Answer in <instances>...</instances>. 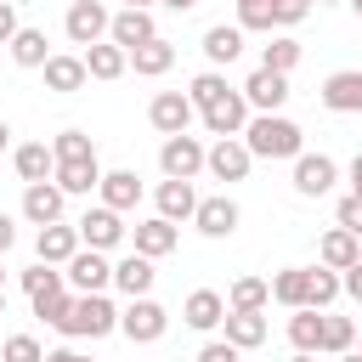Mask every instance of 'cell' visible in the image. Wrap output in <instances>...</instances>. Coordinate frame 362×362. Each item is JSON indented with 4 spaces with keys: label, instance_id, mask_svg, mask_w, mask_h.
Instances as JSON below:
<instances>
[{
    "label": "cell",
    "instance_id": "cell-8",
    "mask_svg": "<svg viewBox=\"0 0 362 362\" xmlns=\"http://www.w3.org/2000/svg\"><path fill=\"white\" fill-rule=\"evenodd\" d=\"M107 23H113V11H107L102 0H74L68 17H62V28H68L74 45H96V40H107Z\"/></svg>",
    "mask_w": 362,
    "mask_h": 362
},
{
    "label": "cell",
    "instance_id": "cell-46",
    "mask_svg": "<svg viewBox=\"0 0 362 362\" xmlns=\"http://www.w3.org/2000/svg\"><path fill=\"white\" fill-rule=\"evenodd\" d=\"M339 294H351V300H362V260L339 272Z\"/></svg>",
    "mask_w": 362,
    "mask_h": 362
},
{
    "label": "cell",
    "instance_id": "cell-55",
    "mask_svg": "<svg viewBox=\"0 0 362 362\" xmlns=\"http://www.w3.org/2000/svg\"><path fill=\"white\" fill-rule=\"evenodd\" d=\"M339 362H362V351H345V356H339Z\"/></svg>",
    "mask_w": 362,
    "mask_h": 362
},
{
    "label": "cell",
    "instance_id": "cell-45",
    "mask_svg": "<svg viewBox=\"0 0 362 362\" xmlns=\"http://www.w3.org/2000/svg\"><path fill=\"white\" fill-rule=\"evenodd\" d=\"M198 362H238V345H226V339H209V345L198 351Z\"/></svg>",
    "mask_w": 362,
    "mask_h": 362
},
{
    "label": "cell",
    "instance_id": "cell-34",
    "mask_svg": "<svg viewBox=\"0 0 362 362\" xmlns=\"http://www.w3.org/2000/svg\"><path fill=\"white\" fill-rule=\"evenodd\" d=\"M28 300H34V317H45L51 328H62L68 311H74V288H68V283H51V288H40V294H28Z\"/></svg>",
    "mask_w": 362,
    "mask_h": 362
},
{
    "label": "cell",
    "instance_id": "cell-36",
    "mask_svg": "<svg viewBox=\"0 0 362 362\" xmlns=\"http://www.w3.org/2000/svg\"><path fill=\"white\" fill-rule=\"evenodd\" d=\"M226 90H232V85H226V74H221V68H204V74L187 85V102H192V113H204V107H215Z\"/></svg>",
    "mask_w": 362,
    "mask_h": 362
},
{
    "label": "cell",
    "instance_id": "cell-7",
    "mask_svg": "<svg viewBox=\"0 0 362 362\" xmlns=\"http://www.w3.org/2000/svg\"><path fill=\"white\" fill-rule=\"evenodd\" d=\"M249 164H255V158H249L243 136H221L215 147H204V170H209L215 181H226V187H232V181H243V175H249Z\"/></svg>",
    "mask_w": 362,
    "mask_h": 362
},
{
    "label": "cell",
    "instance_id": "cell-40",
    "mask_svg": "<svg viewBox=\"0 0 362 362\" xmlns=\"http://www.w3.org/2000/svg\"><path fill=\"white\" fill-rule=\"evenodd\" d=\"M317 334H322V311H294L288 317V345L317 356Z\"/></svg>",
    "mask_w": 362,
    "mask_h": 362
},
{
    "label": "cell",
    "instance_id": "cell-39",
    "mask_svg": "<svg viewBox=\"0 0 362 362\" xmlns=\"http://www.w3.org/2000/svg\"><path fill=\"white\" fill-rule=\"evenodd\" d=\"M51 158H57V164H85V158H96V147H90L85 130H62V136L51 141Z\"/></svg>",
    "mask_w": 362,
    "mask_h": 362
},
{
    "label": "cell",
    "instance_id": "cell-11",
    "mask_svg": "<svg viewBox=\"0 0 362 362\" xmlns=\"http://www.w3.org/2000/svg\"><path fill=\"white\" fill-rule=\"evenodd\" d=\"M334 181H339V164H334L328 153H300V158H294V192H300V198H322Z\"/></svg>",
    "mask_w": 362,
    "mask_h": 362
},
{
    "label": "cell",
    "instance_id": "cell-53",
    "mask_svg": "<svg viewBox=\"0 0 362 362\" xmlns=\"http://www.w3.org/2000/svg\"><path fill=\"white\" fill-rule=\"evenodd\" d=\"M288 362H317V356H311V351H294V356H288Z\"/></svg>",
    "mask_w": 362,
    "mask_h": 362
},
{
    "label": "cell",
    "instance_id": "cell-29",
    "mask_svg": "<svg viewBox=\"0 0 362 362\" xmlns=\"http://www.w3.org/2000/svg\"><path fill=\"white\" fill-rule=\"evenodd\" d=\"M221 328H226V345H238V351L266 345V317H260V311H226Z\"/></svg>",
    "mask_w": 362,
    "mask_h": 362
},
{
    "label": "cell",
    "instance_id": "cell-22",
    "mask_svg": "<svg viewBox=\"0 0 362 362\" xmlns=\"http://www.w3.org/2000/svg\"><path fill=\"white\" fill-rule=\"evenodd\" d=\"M221 317H226V294H215V288H192V294H187V305H181V322H187V328H198V334L221 328Z\"/></svg>",
    "mask_w": 362,
    "mask_h": 362
},
{
    "label": "cell",
    "instance_id": "cell-12",
    "mask_svg": "<svg viewBox=\"0 0 362 362\" xmlns=\"http://www.w3.org/2000/svg\"><path fill=\"white\" fill-rule=\"evenodd\" d=\"M204 119V130L221 141V136H243V124H249V102H243V90H226L215 107H204L198 113Z\"/></svg>",
    "mask_w": 362,
    "mask_h": 362
},
{
    "label": "cell",
    "instance_id": "cell-35",
    "mask_svg": "<svg viewBox=\"0 0 362 362\" xmlns=\"http://www.w3.org/2000/svg\"><path fill=\"white\" fill-rule=\"evenodd\" d=\"M300 51H305L300 40L277 34L272 45H260V68H266V74H283V79H288V74H294V62H300Z\"/></svg>",
    "mask_w": 362,
    "mask_h": 362
},
{
    "label": "cell",
    "instance_id": "cell-33",
    "mask_svg": "<svg viewBox=\"0 0 362 362\" xmlns=\"http://www.w3.org/2000/svg\"><path fill=\"white\" fill-rule=\"evenodd\" d=\"M6 51H11V62H17V68H45V57H51V45H45V28H17Z\"/></svg>",
    "mask_w": 362,
    "mask_h": 362
},
{
    "label": "cell",
    "instance_id": "cell-42",
    "mask_svg": "<svg viewBox=\"0 0 362 362\" xmlns=\"http://www.w3.org/2000/svg\"><path fill=\"white\" fill-rule=\"evenodd\" d=\"M0 362H45V351H40L34 334H11V339L0 345Z\"/></svg>",
    "mask_w": 362,
    "mask_h": 362
},
{
    "label": "cell",
    "instance_id": "cell-6",
    "mask_svg": "<svg viewBox=\"0 0 362 362\" xmlns=\"http://www.w3.org/2000/svg\"><path fill=\"white\" fill-rule=\"evenodd\" d=\"M158 170H164V181H192V175L204 170V141H198V136H164Z\"/></svg>",
    "mask_w": 362,
    "mask_h": 362
},
{
    "label": "cell",
    "instance_id": "cell-15",
    "mask_svg": "<svg viewBox=\"0 0 362 362\" xmlns=\"http://www.w3.org/2000/svg\"><path fill=\"white\" fill-rule=\"evenodd\" d=\"M158 28H153V11H136V6H119L113 11V23H107V40L119 45V51H136V45H147Z\"/></svg>",
    "mask_w": 362,
    "mask_h": 362
},
{
    "label": "cell",
    "instance_id": "cell-43",
    "mask_svg": "<svg viewBox=\"0 0 362 362\" xmlns=\"http://www.w3.org/2000/svg\"><path fill=\"white\" fill-rule=\"evenodd\" d=\"M311 17V0H272V28H294Z\"/></svg>",
    "mask_w": 362,
    "mask_h": 362
},
{
    "label": "cell",
    "instance_id": "cell-28",
    "mask_svg": "<svg viewBox=\"0 0 362 362\" xmlns=\"http://www.w3.org/2000/svg\"><path fill=\"white\" fill-rule=\"evenodd\" d=\"M11 164H17L23 187H34V181H51V175H57V158H51V147H45V141H23V147L11 153Z\"/></svg>",
    "mask_w": 362,
    "mask_h": 362
},
{
    "label": "cell",
    "instance_id": "cell-9",
    "mask_svg": "<svg viewBox=\"0 0 362 362\" xmlns=\"http://www.w3.org/2000/svg\"><path fill=\"white\" fill-rule=\"evenodd\" d=\"M147 119H153V130H158V136H187V124H192L198 113H192L187 90H158V96L147 102Z\"/></svg>",
    "mask_w": 362,
    "mask_h": 362
},
{
    "label": "cell",
    "instance_id": "cell-10",
    "mask_svg": "<svg viewBox=\"0 0 362 362\" xmlns=\"http://www.w3.org/2000/svg\"><path fill=\"white\" fill-rule=\"evenodd\" d=\"M238 90H243L249 113H283V102H288V79L283 74H266V68H255Z\"/></svg>",
    "mask_w": 362,
    "mask_h": 362
},
{
    "label": "cell",
    "instance_id": "cell-23",
    "mask_svg": "<svg viewBox=\"0 0 362 362\" xmlns=\"http://www.w3.org/2000/svg\"><path fill=\"white\" fill-rule=\"evenodd\" d=\"M96 192H102V204L119 209V215L141 204V181H136V170H102V187H96Z\"/></svg>",
    "mask_w": 362,
    "mask_h": 362
},
{
    "label": "cell",
    "instance_id": "cell-19",
    "mask_svg": "<svg viewBox=\"0 0 362 362\" xmlns=\"http://www.w3.org/2000/svg\"><path fill=\"white\" fill-rule=\"evenodd\" d=\"M23 221H34V226L62 221V187H57V181H34V187H23Z\"/></svg>",
    "mask_w": 362,
    "mask_h": 362
},
{
    "label": "cell",
    "instance_id": "cell-30",
    "mask_svg": "<svg viewBox=\"0 0 362 362\" xmlns=\"http://www.w3.org/2000/svg\"><path fill=\"white\" fill-rule=\"evenodd\" d=\"M57 187H62V198L74 192V198H85V192H96L102 187V164L96 158H85V164H57V175H51Z\"/></svg>",
    "mask_w": 362,
    "mask_h": 362
},
{
    "label": "cell",
    "instance_id": "cell-17",
    "mask_svg": "<svg viewBox=\"0 0 362 362\" xmlns=\"http://www.w3.org/2000/svg\"><path fill=\"white\" fill-rule=\"evenodd\" d=\"M34 255H40L45 266H68V260L79 255V232H74L68 221H51V226H40V238H34Z\"/></svg>",
    "mask_w": 362,
    "mask_h": 362
},
{
    "label": "cell",
    "instance_id": "cell-48",
    "mask_svg": "<svg viewBox=\"0 0 362 362\" xmlns=\"http://www.w3.org/2000/svg\"><path fill=\"white\" fill-rule=\"evenodd\" d=\"M11 243H17V221H11V215H6V209H0V255H6V249H11Z\"/></svg>",
    "mask_w": 362,
    "mask_h": 362
},
{
    "label": "cell",
    "instance_id": "cell-24",
    "mask_svg": "<svg viewBox=\"0 0 362 362\" xmlns=\"http://www.w3.org/2000/svg\"><path fill=\"white\" fill-rule=\"evenodd\" d=\"M153 204H158V215L175 226V221H192V209H198V192H192V181H158Z\"/></svg>",
    "mask_w": 362,
    "mask_h": 362
},
{
    "label": "cell",
    "instance_id": "cell-44",
    "mask_svg": "<svg viewBox=\"0 0 362 362\" xmlns=\"http://www.w3.org/2000/svg\"><path fill=\"white\" fill-rule=\"evenodd\" d=\"M334 226H345L351 238H362V198H351V192H345V198H339V209H334Z\"/></svg>",
    "mask_w": 362,
    "mask_h": 362
},
{
    "label": "cell",
    "instance_id": "cell-3",
    "mask_svg": "<svg viewBox=\"0 0 362 362\" xmlns=\"http://www.w3.org/2000/svg\"><path fill=\"white\" fill-rule=\"evenodd\" d=\"M74 232H79V249H119L124 238H130V226H124V215L119 209H107V204H96V209H85L79 221H74Z\"/></svg>",
    "mask_w": 362,
    "mask_h": 362
},
{
    "label": "cell",
    "instance_id": "cell-58",
    "mask_svg": "<svg viewBox=\"0 0 362 362\" xmlns=\"http://www.w3.org/2000/svg\"><path fill=\"white\" fill-rule=\"evenodd\" d=\"M0 288H6V266H0Z\"/></svg>",
    "mask_w": 362,
    "mask_h": 362
},
{
    "label": "cell",
    "instance_id": "cell-57",
    "mask_svg": "<svg viewBox=\"0 0 362 362\" xmlns=\"http://www.w3.org/2000/svg\"><path fill=\"white\" fill-rule=\"evenodd\" d=\"M0 317H6V288H0Z\"/></svg>",
    "mask_w": 362,
    "mask_h": 362
},
{
    "label": "cell",
    "instance_id": "cell-32",
    "mask_svg": "<svg viewBox=\"0 0 362 362\" xmlns=\"http://www.w3.org/2000/svg\"><path fill=\"white\" fill-rule=\"evenodd\" d=\"M356 345V322L351 317H334V311H322V334H317V356H345Z\"/></svg>",
    "mask_w": 362,
    "mask_h": 362
},
{
    "label": "cell",
    "instance_id": "cell-18",
    "mask_svg": "<svg viewBox=\"0 0 362 362\" xmlns=\"http://www.w3.org/2000/svg\"><path fill=\"white\" fill-rule=\"evenodd\" d=\"M40 74H45V90H57V96L85 90V79H90V74H85V62H79V57H68V51H51Z\"/></svg>",
    "mask_w": 362,
    "mask_h": 362
},
{
    "label": "cell",
    "instance_id": "cell-50",
    "mask_svg": "<svg viewBox=\"0 0 362 362\" xmlns=\"http://www.w3.org/2000/svg\"><path fill=\"white\" fill-rule=\"evenodd\" d=\"M351 198H362V153L351 158Z\"/></svg>",
    "mask_w": 362,
    "mask_h": 362
},
{
    "label": "cell",
    "instance_id": "cell-54",
    "mask_svg": "<svg viewBox=\"0 0 362 362\" xmlns=\"http://www.w3.org/2000/svg\"><path fill=\"white\" fill-rule=\"evenodd\" d=\"M119 6H136V11H147V6H153V0H119Z\"/></svg>",
    "mask_w": 362,
    "mask_h": 362
},
{
    "label": "cell",
    "instance_id": "cell-4",
    "mask_svg": "<svg viewBox=\"0 0 362 362\" xmlns=\"http://www.w3.org/2000/svg\"><path fill=\"white\" fill-rule=\"evenodd\" d=\"M164 328H170V311H164L153 294H141V300H130V305L119 311V334H124L130 345H153V339H164Z\"/></svg>",
    "mask_w": 362,
    "mask_h": 362
},
{
    "label": "cell",
    "instance_id": "cell-49",
    "mask_svg": "<svg viewBox=\"0 0 362 362\" xmlns=\"http://www.w3.org/2000/svg\"><path fill=\"white\" fill-rule=\"evenodd\" d=\"M45 362H90V356H79L74 345H62V351H45Z\"/></svg>",
    "mask_w": 362,
    "mask_h": 362
},
{
    "label": "cell",
    "instance_id": "cell-56",
    "mask_svg": "<svg viewBox=\"0 0 362 362\" xmlns=\"http://www.w3.org/2000/svg\"><path fill=\"white\" fill-rule=\"evenodd\" d=\"M345 6H351V11H356V17H362V0H345Z\"/></svg>",
    "mask_w": 362,
    "mask_h": 362
},
{
    "label": "cell",
    "instance_id": "cell-5",
    "mask_svg": "<svg viewBox=\"0 0 362 362\" xmlns=\"http://www.w3.org/2000/svg\"><path fill=\"white\" fill-rule=\"evenodd\" d=\"M62 283H68L74 294H102V288L113 283V260H107L102 249H79V255L62 266Z\"/></svg>",
    "mask_w": 362,
    "mask_h": 362
},
{
    "label": "cell",
    "instance_id": "cell-21",
    "mask_svg": "<svg viewBox=\"0 0 362 362\" xmlns=\"http://www.w3.org/2000/svg\"><path fill=\"white\" fill-rule=\"evenodd\" d=\"M153 277H158V272H153V260H147V255H136V249H130L124 260H113V288H119V294H130V300L153 294Z\"/></svg>",
    "mask_w": 362,
    "mask_h": 362
},
{
    "label": "cell",
    "instance_id": "cell-59",
    "mask_svg": "<svg viewBox=\"0 0 362 362\" xmlns=\"http://www.w3.org/2000/svg\"><path fill=\"white\" fill-rule=\"evenodd\" d=\"M317 6H339V0H317Z\"/></svg>",
    "mask_w": 362,
    "mask_h": 362
},
{
    "label": "cell",
    "instance_id": "cell-31",
    "mask_svg": "<svg viewBox=\"0 0 362 362\" xmlns=\"http://www.w3.org/2000/svg\"><path fill=\"white\" fill-rule=\"evenodd\" d=\"M334 300H339V272L305 266V305H300V311H328Z\"/></svg>",
    "mask_w": 362,
    "mask_h": 362
},
{
    "label": "cell",
    "instance_id": "cell-37",
    "mask_svg": "<svg viewBox=\"0 0 362 362\" xmlns=\"http://www.w3.org/2000/svg\"><path fill=\"white\" fill-rule=\"evenodd\" d=\"M266 300H272L266 277H238L232 294H226V311H266Z\"/></svg>",
    "mask_w": 362,
    "mask_h": 362
},
{
    "label": "cell",
    "instance_id": "cell-47",
    "mask_svg": "<svg viewBox=\"0 0 362 362\" xmlns=\"http://www.w3.org/2000/svg\"><path fill=\"white\" fill-rule=\"evenodd\" d=\"M23 23H17V6L11 0H0V45H11V34H17Z\"/></svg>",
    "mask_w": 362,
    "mask_h": 362
},
{
    "label": "cell",
    "instance_id": "cell-41",
    "mask_svg": "<svg viewBox=\"0 0 362 362\" xmlns=\"http://www.w3.org/2000/svg\"><path fill=\"white\" fill-rule=\"evenodd\" d=\"M238 28L249 34H272V0H238Z\"/></svg>",
    "mask_w": 362,
    "mask_h": 362
},
{
    "label": "cell",
    "instance_id": "cell-27",
    "mask_svg": "<svg viewBox=\"0 0 362 362\" xmlns=\"http://www.w3.org/2000/svg\"><path fill=\"white\" fill-rule=\"evenodd\" d=\"M130 57V68L141 74V79H158V74H170V62H175V45L164 40V34H153L147 45H136V51H124Z\"/></svg>",
    "mask_w": 362,
    "mask_h": 362
},
{
    "label": "cell",
    "instance_id": "cell-52",
    "mask_svg": "<svg viewBox=\"0 0 362 362\" xmlns=\"http://www.w3.org/2000/svg\"><path fill=\"white\" fill-rule=\"evenodd\" d=\"M6 141H11V124H6V119H0V147H6Z\"/></svg>",
    "mask_w": 362,
    "mask_h": 362
},
{
    "label": "cell",
    "instance_id": "cell-16",
    "mask_svg": "<svg viewBox=\"0 0 362 362\" xmlns=\"http://www.w3.org/2000/svg\"><path fill=\"white\" fill-rule=\"evenodd\" d=\"M130 243H136V255H147V260H164V255L181 243V232H175L164 215H153V221H136V226H130Z\"/></svg>",
    "mask_w": 362,
    "mask_h": 362
},
{
    "label": "cell",
    "instance_id": "cell-25",
    "mask_svg": "<svg viewBox=\"0 0 362 362\" xmlns=\"http://www.w3.org/2000/svg\"><path fill=\"white\" fill-rule=\"evenodd\" d=\"M238 51H243V28H238V23H215V28H204V57H209V68L238 62Z\"/></svg>",
    "mask_w": 362,
    "mask_h": 362
},
{
    "label": "cell",
    "instance_id": "cell-38",
    "mask_svg": "<svg viewBox=\"0 0 362 362\" xmlns=\"http://www.w3.org/2000/svg\"><path fill=\"white\" fill-rule=\"evenodd\" d=\"M272 300L288 305V311H300V305H305V266H283V272L272 277Z\"/></svg>",
    "mask_w": 362,
    "mask_h": 362
},
{
    "label": "cell",
    "instance_id": "cell-20",
    "mask_svg": "<svg viewBox=\"0 0 362 362\" xmlns=\"http://www.w3.org/2000/svg\"><path fill=\"white\" fill-rule=\"evenodd\" d=\"M356 260H362V238H351L345 226H328V232H322V243H317V266L345 272V266H356Z\"/></svg>",
    "mask_w": 362,
    "mask_h": 362
},
{
    "label": "cell",
    "instance_id": "cell-26",
    "mask_svg": "<svg viewBox=\"0 0 362 362\" xmlns=\"http://www.w3.org/2000/svg\"><path fill=\"white\" fill-rule=\"evenodd\" d=\"M79 62H85V74H90V79H119V74L130 68V57H124L113 40H96V45H85V51H79Z\"/></svg>",
    "mask_w": 362,
    "mask_h": 362
},
{
    "label": "cell",
    "instance_id": "cell-14",
    "mask_svg": "<svg viewBox=\"0 0 362 362\" xmlns=\"http://www.w3.org/2000/svg\"><path fill=\"white\" fill-rule=\"evenodd\" d=\"M317 96H322L328 113H362V68H339V74H328Z\"/></svg>",
    "mask_w": 362,
    "mask_h": 362
},
{
    "label": "cell",
    "instance_id": "cell-51",
    "mask_svg": "<svg viewBox=\"0 0 362 362\" xmlns=\"http://www.w3.org/2000/svg\"><path fill=\"white\" fill-rule=\"evenodd\" d=\"M164 6H170V11H192L198 0H164Z\"/></svg>",
    "mask_w": 362,
    "mask_h": 362
},
{
    "label": "cell",
    "instance_id": "cell-2",
    "mask_svg": "<svg viewBox=\"0 0 362 362\" xmlns=\"http://www.w3.org/2000/svg\"><path fill=\"white\" fill-rule=\"evenodd\" d=\"M113 328H119V311H113L107 294H74V311H68V322L57 334H68V339H102Z\"/></svg>",
    "mask_w": 362,
    "mask_h": 362
},
{
    "label": "cell",
    "instance_id": "cell-1",
    "mask_svg": "<svg viewBox=\"0 0 362 362\" xmlns=\"http://www.w3.org/2000/svg\"><path fill=\"white\" fill-rule=\"evenodd\" d=\"M243 147H249V158H300L305 153V130L294 119H283V113H249Z\"/></svg>",
    "mask_w": 362,
    "mask_h": 362
},
{
    "label": "cell",
    "instance_id": "cell-13",
    "mask_svg": "<svg viewBox=\"0 0 362 362\" xmlns=\"http://www.w3.org/2000/svg\"><path fill=\"white\" fill-rule=\"evenodd\" d=\"M238 204L226 198V192H215V198H198V209H192V226L204 232V238H232L238 232Z\"/></svg>",
    "mask_w": 362,
    "mask_h": 362
}]
</instances>
